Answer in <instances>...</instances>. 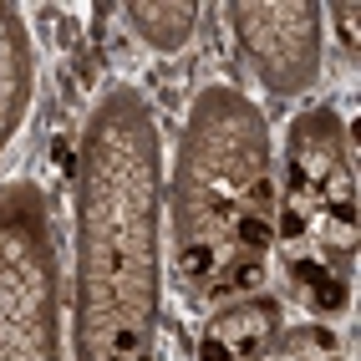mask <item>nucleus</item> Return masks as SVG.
Listing matches in <instances>:
<instances>
[{
    "mask_svg": "<svg viewBox=\"0 0 361 361\" xmlns=\"http://www.w3.org/2000/svg\"><path fill=\"white\" fill-rule=\"evenodd\" d=\"M56 163H61L66 173H71V142H66V137H56Z\"/></svg>",
    "mask_w": 361,
    "mask_h": 361,
    "instance_id": "obj_10",
    "label": "nucleus"
},
{
    "mask_svg": "<svg viewBox=\"0 0 361 361\" xmlns=\"http://www.w3.org/2000/svg\"><path fill=\"white\" fill-rule=\"evenodd\" d=\"M245 199L255 204V214H264V209L275 204V183L264 178V173H259V178H250V194H245Z\"/></svg>",
    "mask_w": 361,
    "mask_h": 361,
    "instance_id": "obj_7",
    "label": "nucleus"
},
{
    "mask_svg": "<svg viewBox=\"0 0 361 361\" xmlns=\"http://www.w3.org/2000/svg\"><path fill=\"white\" fill-rule=\"evenodd\" d=\"M234 239H239V250H250V255H264L275 245V229L264 214H239L234 219Z\"/></svg>",
    "mask_w": 361,
    "mask_h": 361,
    "instance_id": "obj_4",
    "label": "nucleus"
},
{
    "mask_svg": "<svg viewBox=\"0 0 361 361\" xmlns=\"http://www.w3.org/2000/svg\"><path fill=\"white\" fill-rule=\"evenodd\" d=\"M259 285H264V264H259V259L250 255V259L229 264L219 285H209V300H229V295H255Z\"/></svg>",
    "mask_w": 361,
    "mask_h": 361,
    "instance_id": "obj_3",
    "label": "nucleus"
},
{
    "mask_svg": "<svg viewBox=\"0 0 361 361\" xmlns=\"http://www.w3.org/2000/svg\"><path fill=\"white\" fill-rule=\"evenodd\" d=\"M290 275H295V285L305 290V300L316 305V310H326V316H336V310H346V300H351L346 280L336 275V270H326L321 259H295V264H290Z\"/></svg>",
    "mask_w": 361,
    "mask_h": 361,
    "instance_id": "obj_1",
    "label": "nucleus"
},
{
    "mask_svg": "<svg viewBox=\"0 0 361 361\" xmlns=\"http://www.w3.org/2000/svg\"><path fill=\"white\" fill-rule=\"evenodd\" d=\"M199 361H234V356H229V346L219 341V336H214V331H209V336H204V341H199Z\"/></svg>",
    "mask_w": 361,
    "mask_h": 361,
    "instance_id": "obj_8",
    "label": "nucleus"
},
{
    "mask_svg": "<svg viewBox=\"0 0 361 361\" xmlns=\"http://www.w3.org/2000/svg\"><path fill=\"white\" fill-rule=\"evenodd\" d=\"M133 20L142 26V41L148 46H163V51H173V46L188 41V26H194V6H133Z\"/></svg>",
    "mask_w": 361,
    "mask_h": 361,
    "instance_id": "obj_2",
    "label": "nucleus"
},
{
    "mask_svg": "<svg viewBox=\"0 0 361 361\" xmlns=\"http://www.w3.org/2000/svg\"><path fill=\"white\" fill-rule=\"evenodd\" d=\"M214 264H219V255H214L209 239H188V245L178 250V270H183L188 280H209Z\"/></svg>",
    "mask_w": 361,
    "mask_h": 361,
    "instance_id": "obj_5",
    "label": "nucleus"
},
{
    "mask_svg": "<svg viewBox=\"0 0 361 361\" xmlns=\"http://www.w3.org/2000/svg\"><path fill=\"white\" fill-rule=\"evenodd\" d=\"M336 20H341V46L351 51L356 46V6H336Z\"/></svg>",
    "mask_w": 361,
    "mask_h": 361,
    "instance_id": "obj_9",
    "label": "nucleus"
},
{
    "mask_svg": "<svg viewBox=\"0 0 361 361\" xmlns=\"http://www.w3.org/2000/svg\"><path fill=\"white\" fill-rule=\"evenodd\" d=\"M305 229H310V219H305V209H295V204H285V209H280V224H275V234L285 239V245H300V239H305Z\"/></svg>",
    "mask_w": 361,
    "mask_h": 361,
    "instance_id": "obj_6",
    "label": "nucleus"
},
{
    "mask_svg": "<svg viewBox=\"0 0 361 361\" xmlns=\"http://www.w3.org/2000/svg\"><path fill=\"white\" fill-rule=\"evenodd\" d=\"M316 361H336V356H316Z\"/></svg>",
    "mask_w": 361,
    "mask_h": 361,
    "instance_id": "obj_12",
    "label": "nucleus"
},
{
    "mask_svg": "<svg viewBox=\"0 0 361 361\" xmlns=\"http://www.w3.org/2000/svg\"><path fill=\"white\" fill-rule=\"evenodd\" d=\"M133 361H153V356H133Z\"/></svg>",
    "mask_w": 361,
    "mask_h": 361,
    "instance_id": "obj_11",
    "label": "nucleus"
}]
</instances>
